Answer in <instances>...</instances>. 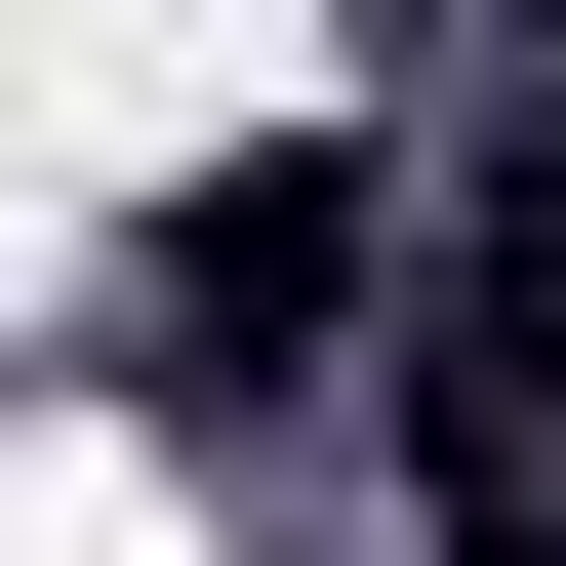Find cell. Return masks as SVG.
Listing matches in <instances>:
<instances>
[{
  "label": "cell",
  "instance_id": "6da1fadb",
  "mask_svg": "<svg viewBox=\"0 0 566 566\" xmlns=\"http://www.w3.org/2000/svg\"><path fill=\"white\" fill-rule=\"evenodd\" d=\"M324 324H365V163H202L122 243V405H324Z\"/></svg>",
  "mask_w": 566,
  "mask_h": 566
},
{
  "label": "cell",
  "instance_id": "7a4b0ae2",
  "mask_svg": "<svg viewBox=\"0 0 566 566\" xmlns=\"http://www.w3.org/2000/svg\"><path fill=\"white\" fill-rule=\"evenodd\" d=\"M405 446H446V566H566V202H485V243H446Z\"/></svg>",
  "mask_w": 566,
  "mask_h": 566
}]
</instances>
